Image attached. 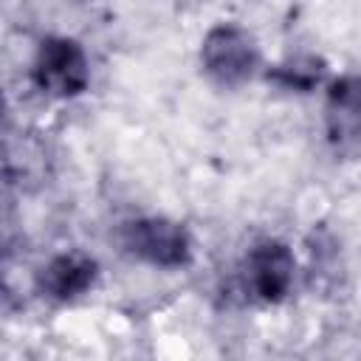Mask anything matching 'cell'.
Wrapping results in <instances>:
<instances>
[{"mask_svg":"<svg viewBox=\"0 0 361 361\" xmlns=\"http://www.w3.org/2000/svg\"><path fill=\"white\" fill-rule=\"evenodd\" d=\"M327 124H330V138L338 147L355 149L358 141V82L341 79L330 90V104H327Z\"/></svg>","mask_w":361,"mask_h":361,"instance_id":"8992f818","label":"cell"},{"mask_svg":"<svg viewBox=\"0 0 361 361\" xmlns=\"http://www.w3.org/2000/svg\"><path fill=\"white\" fill-rule=\"evenodd\" d=\"M90 68L82 45L71 37H48L42 39L37 59H34V82L39 90L68 99L87 87Z\"/></svg>","mask_w":361,"mask_h":361,"instance_id":"6da1fadb","label":"cell"},{"mask_svg":"<svg viewBox=\"0 0 361 361\" xmlns=\"http://www.w3.org/2000/svg\"><path fill=\"white\" fill-rule=\"evenodd\" d=\"M296 259L285 243L262 240L243 262V285L259 302H279L290 290Z\"/></svg>","mask_w":361,"mask_h":361,"instance_id":"277c9868","label":"cell"},{"mask_svg":"<svg viewBox=\"0 0 361 361\" xmlns=\"http://www.w3.org/2000/svg\"><path fill=\"white\" fill-rule=\"evenodd\" d=\"M124 248L152 265L178 268L192 257L189 234L180 223L166 217H141L124 226Z\"/></svg>","mask_w":361,"mask_h":361,"instance_id":"7a4b0ae2","label":"cell"},{"mask_svg":"<svg viewBox=\"0 0 361 361\" xmlns=\"http://www.w3.org/2000/svg\"><path fill=\"white\" fill-rule=\"evenodd\" d=\"M200 56H203L206 71L223 85L245 82L259 62V51L254 45V39L237 25L212 28L203 39Z\"/></svg>","mask_w":361,"mask_h":361,"instance_id":"3957f363","label":"cell"},{"mask_svg":"<svg viewBox=\"0 0 361 361\" xmlns=\"http://www.w3.org/2000/svg\"><path fill=\"white\" fill-rule=\"evenodd\" d=\"M0 245H3V234H0Z\"/></svg>","mask_w":361,"mask_h":361,"instance_id":"ba28073f","label":"cell"},{"mask_svg":"<svg viewBox=\"0 0 361 361\" xmlns=\"http://www.w3.org/2000/svg\"><path fill=\"white\" fill-rule=\"evenodd\" d=\"M96 279V262L85 254H59L39 271V288L54 299H73Z\"/></svg>","mask_w":361,"mask_h":361,"instance_id":"5b68a950","label":"cell"},{"mask_svg":"<svg viewBox=\"0 0 361 361\" xmlns=\"http://www.w3.org/2000/svg\"><path fill=\"white\" fill-rule=\"evenodd\" d=\"M6 302H8V290H6V288H3V285H0V307H3V305H6Z\"/></svg>","mask_w":361,"mask_h":361,"instance_id":"52a82bcc","label":"cell"}]
</instances>
